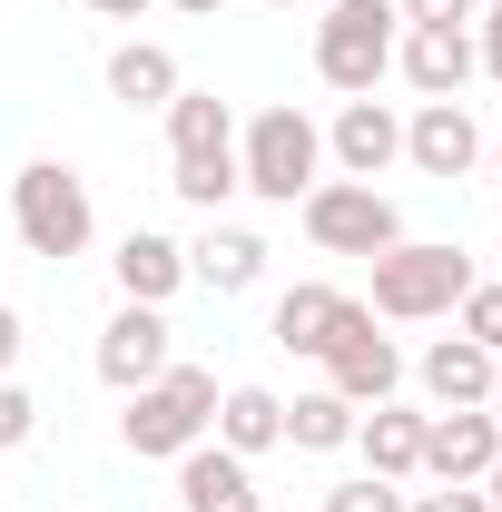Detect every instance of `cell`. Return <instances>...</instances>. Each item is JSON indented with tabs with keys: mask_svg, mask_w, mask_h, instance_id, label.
Here are the masks:
<instances>
[{
	"mask_svg": "<svg viewBox=\"0 0 502 512\" xmlns=\"http://www.w3.org/2000/svg\"><path fill=\"white\" fill-rule=\"evenodd\" d=\"M345 404H394V384H404V355H394V335H375V306H355V316L335 325V345L315 355Z\"/></svg>",
	"mask_w": 502,
	"mask_h": 512,
	"instance_id": "7",
	"label": "cell"
},
{
	"mask_svg": "<svg viewBox=\"0 0 502 512\" xmlns=\"http://www.w3.org/2000/svg\"><path fill=\"white\" fill-rule=\"evenodd\" d=\"M178 89H188V79H178V50H168V40H119V50H109V99H119V109H168Z\"/></svg>",
	"mask_w": 502,
	"mask_h": 512,
	"instance_id": "19",
	"label": "cell"
},
{
	"mask_svg": "<svg viewBox=\"0 0 502 512\" xmlns=\"http://www.w3.org/2000/svg\"><path fill=\"white\" fill-rule=\"evenodd\" d=\"M404 30H473V0H394Z\"/></svg>",
	"mask_w": 502,
	"mask_h": 512,
	"instance_id": "26",
	"label": "cell"
},
{
	"mask_svg": "<svg viewBox=\"0 0 502 512\" xmlns=\"http://www.w3.org/2000/svg\"><path fill=\"white\" fill-rule=\"evenodd\" d=\"M30 424H40V404H30L20 384L0 375V453H20V444H30Z\"/></svg>",
	"mask_w": 502,
	"mask_h": 512,
	"instance_id": "27",
	"label": "cell"
},
{
	"mask_svg": "<svg viewBox=\"0 0 502 512\" xmlns=\"http://www.w3.org/2000/svg\"><path fill=\"white\" fill-rule=\"evenodd\" d=\"M168 365H178V335H168L158 306H119V316L99 325V384L138 394V384H158Z\"/></svg>",
	"mask_w": 502,
	"mask_h": 512,
	"instance_id": "8",
	"label": "cell"
},
{
	"mask_svg": "<svg viewBox=\"0 0 502 512\" xmlns=\"http://www.w3.org/2000/svg\"><path fill=\"white\" fill-rule=\"evenodd\" d=\"M217 394H227V384L207 375V365H188V355H178L158 384H138V394H128L119 444H128V453H148V463H178L188 444H207V424H217Z\"/></svg>",
	"mask_w": 502,
	"mask_h": 512,
	"instance_id": "2",
	"label": "cell"
},
{
	"mask_svg": "<svg viewBox=\"0 0 502 512\" xmlns=\"http://www.w3.org/2000/svg\"><path fill=\"white\" fill-rule=\"evenodd\" d=\"M414 384H424L434 404H493L502 355H483L473 335H434V345H424V365H414Z\"/></svg>",
	"mask_w": 502,
	"mask_h": 512,
	"instance_id": "13",
	"label": "cell"
},
{
	"mask_svg": "<svg viewBox=\"0 0 502 512\" xmlns=\"http://www.w3.org/2000/svg\"><path fill=\"white\" fill-rule=\"evenodd\" d=\"M89 10H99V20H148L158 0H89Z\"/></svg>",
	"mask_w": 502,
	"mask_h": 512,
	"instance_id": "31",
	"label": "cell"
},
{
	"mask_svg": "<svg viewBox=\"0 0 502 512\" xmlns=\"http://www.w3.org/2000/svg\"><path fill=\"white\" fill-rule=\"evenodd\" d=\"M109 266H119V296H128V306H168V296L188 286V247L158 237V227H128Z\"/></svg>",
	"mask_w": 502,
	"mask_h": 512,
	"instance_id": "14",
	"label": "cell"
},
{
	"mask_svg": "<svg viewBox=\"0 0 502 512\" xmlns=\"http://www.w3.org/2000/svg\"><path fill=\"white\" fill-rule=\"evenodd\" d=\"M493 168H502V138H493Z\"/></svg>",
	"mask_w": 502,
	"mask_h": 512,
	"instance_id": "35",
	"label": "cell"
},
{
	"mask_svg": "<svg viewBox=\"0 0 502 512\" xmlns=\"http://www.w3.org/2000/svg\"><path fill=\"white\" fill-rule=\"evenodd\" d=\"M394 69L424 89V99H463V79H473V30H404L394 40Z\"/></svg>",
	"mask_w": 502,
	"mask_h": 512,
	"instance_id": "16",
	"label": "cell"
},
{
	"mask_svg": "<svg viewBox=\"0 0 502 512\" xmlns=\"http://www.w3.org/2000/svg\"><path fill=\"white\" fill-rule=\"evenodd\" d=\"M394 40H404L394 0H335L315 20V79L345 89V99H375V79L394 69Z\"/></svg>",
	"mask_w": 502,
	"mask_h": 512,
	"instance_id": "5",
	"label": "cell"
},
{
	"mask_svg": "<svg viewBox=\"0 0 502 512\" xmlns=\"http://www.w3.org/2000/svg\"><path fill=\"white\" fill-rule=\"evenodd\" d=\"M375 266V316L384 325H434L463 306V286H473V256L453 247V237H394Z\"/></svg>",
	"mask_w": 502,
	"mask_h": 512,
	"instance_id": "1",
	"label": "cell"
},
{
	"mask_svg": "<svg viewBox=\"0 0 502 512\" xmlns=\"http://www.w3.org/2000/svg\"><path fill=\"white\" fill-rule=\"evenodd\" d=\"M20 345H30V325H20V316H10V306H0V375L20 365Z\"/></svg>",
	"mask_w": 502,
	"mask_h": 512,
	"instance_id": "30",
	"label": "cell"
},
{
	"mask_svg": "<svg viewBox=\"0 0 502 512\" xmlns=\"http://www.w3.org/2000/svg\"><path fill=\"white\" fill-rule=\"evenodd\" d=\"M473 60L502 79V0H493V10H473Z\"/></svg>",
	"mask_w": 502,
	"mask_h": 512,
	"instance_id": "29",
	"label": "cell"
},
{
	"mask_svg": "<svg viewBox=\"0 0 502 512\" xmlns=\"http://www.w3.org/2000/svg\"><path fill=\"white\" fill-rule=\"evenodd\" d=\"M502 453V424L483 414V404H443V414H424V473L434 483H483Z\"/></svg>",
	"mask_w": 502,
	"mask_h": 512,
	"instance_id": "10",
	"label": "cell"
},
{
	"mask_svg": "<svg viewBox=\"0 0 502 512\" xmlns=\"http://www.w3.org/2000/svg\"><path fill=\"white\" fill-rule=\"evenodd\" d=\"M207 434L237 453V463L276 453V444H286V394H266V384H227V394H217V424H207Z\"/></svg>",
	"mask_w": 502,
	"mask_h": 512,
	"instance_id": "17",
	"label": "cell"
},
{
	"mask_svg": "<svg viewBox=\"0 0 502 512\" xmlns=\"http://www.w3.org/2000/svg\"><path fill=\"white\" fill-rule=\"evenodd\" d=\"M296 207H306V237L325 256H384L394 237H404V207H394L384 188H365V178H315Z\"/></svg>",
	"mask_w": 502,
	"mask_h": 512,
	"instance_id": "6",
	"label": "cell"
},
{
	"mask_svg": "<svg viewBox=\"0 0 502 512\" xmlns=\"http://www.w3.org/2000/svg\"><path fill=\"white\" fill-rule=\"evenodd\" d=\"M325 158H335L345 178H365V188H375L384 168L404 158V119H394L384 99H345V119L325 128Z\"/></svg>",
	"mask_w": 502,
	"mask_h": 512,
	"instance_id": "11",
	"label": "cell"
},
{
	"mask_svg": "<svg viewBox=\"0 0 502 512\" xmlns=\"http://www.w3.org/2000/svg\"><path fill=\"white\" fill-rule=\"evenodd\" d=\"M197 148H237V109L217 89H178L168 99V158H197Z\"/></svg>",
	"mask_w": 502,
	"mask_h": 512,
	"instance_id": "22",
	"label": "cell"
},
{
	"mask_svg": "<svg viewBox=\"0 0 502 512\" xmlns=\"http://www.w3.org/2000/svg\"><path fill=\"white\" fill-rule=\"evenodd\" d=\"M266 10H306V0H266Z\"/></svg>",
	"mask_w": 502,
	"mask_h": 512,
	"instance_id": "34",
	"label": "cell"
},
{
	"mask_svg": "<svg viewBox=\"0 0 502 512\" xmlns=\"http://www.w3.org/2000/svg\"><path fill=\"white\" fill-rule=\"evenodd\" d=\"M168 10H188V20H217V10H227V0H168Z\"/></svg>",
	"mask_w": 502,
	"mask_h": 512,
	"instance_id": "32",
	"label": "cell"
},
{
	"mask_svg": "<svg viewBox=\"0 0 502 512\" xmlns=\"http://www.w3.org/2000/svg\"><path fill=\"white\" fill-rule=\"evenodd\" d=\"M355 414H365V404H345L335 384H315V394L286 404V444H296V453H345V444H355Z\"/></svg>",
	"mask_w": 502,
	"mask_h": 512,
	"instance_id": "21",
	"label": "cell"
},
{
	"mask_svg": "<svg viewBox=\"0 0 502 512\" xmlns=\"http://www.w3.org/2000/svg\"><path fill=\"white\" fill-rule=\"evenodd\" d=\"M10 227H20V247L30 256H79L99 237V207H89V178L69 168V158H30L20 178H10Z\"/></svg>",
	"mask_w": 502,
	"mask_h": 512,
	"instance_id": "4",
	"label": "cell"
},
{
	"mask_svg": "<svg viewBox=\"0 0 502 512\" xmlns=\"http://www.w3.org/2000/svg\"><path fill=\"white\" fill-rule=\"evenodd\" d=\"M188 276L217 286V296H247L256 276H266V237H256V227H207L188 247Z\"/></svg>",
	"mask_w": 502,
	"mask_h": 512,
	"instance_id": "20",
	"label": "cell"
},
{
	"mask_svg": "<svg viewBox=\"0 0 502 512\" xmlns=\"http://www.w3.org/2000/svg\"><path fill=\"white\" fill-rule=\"evenodd\" d=\"M168 188L188 197V207H207V217H217L227 197L247 188V178H237V148H197V158H178V168H168Z\"/></svg>",
	"mask_w": 502,
	"mask_h": 512,
	"instance_id": "23",
	"label": "cell"
},
{
	"mask_svg": "<svg viewBox=\"0 0 502 512\" xmlns=\"http://www.w3.org/2000/svg\"><path fill=\"white\" fill-rule=\"evenodd\" d=\"M404 512H493V503H483V483H434V493H414Z\"/></svg>",
	"mask_w": 502,
	"mask_h": 512,
	"instance_id": "28",
	"label": "cell"
},
{
	"mask_svg": "<svg viewBox=\"0 0 502 512\" xmlns=\"http://www.w3.org/2000/svg\"><path fill=\"white\" fill-rule=\"evenodd\" d=\"M453 335H473L483 355H502V286L473 276V286H463V306H453Z\"/></svg>",
	"mask_w": 502,
	"mask_h": 512,
	"instance_id": "24",
	"label": "cell"
},
{
	"mask_svg": "<svg viewBox=\"0 0 502 512\" xmlns=\"http://www.w3.org/2000/svg\"><path fill=\"white\" fill-rule=\"evenodd\" d=\"M483 503H493V512H502V453H493V473H483Z\"/></svg>",
	"mask_w": 502,
	"mask_h": 512,
	"instance_id": "33",
	"label": "cell"
},
{
	"mask_svg": "<svg viewBox=\"0 0 502 512\" xmlns=\"http://www.w3.org/2000/svg\"><path fill=\"white\" fill-rule=\"evenodd\" d=\"M237 178H247V197H266V207H296V197L325 178V128H315L296 99L256 109L247 138H237Z\"/></svg>",
	"mask_w": 502,
	"mask_h": 512,
	"instance_id": "3",
	"label": "cell"
},
{
	"mask_svg": "<svg viewBox=\"0 0 502 512\" xmlns=\"http://www.w3.org/2000/svg\"><path fill=\"white\" fill-rule=\"evenodd\" d=\"M355 306H365V296H345V286H286V296H276V316H266V335H276L286 355H325V345H335V325L355 316Z\"/></svg>",
	"mask_w": 502,
	"mask_h": 512,
	"instance_id": "15",
	"label": "cell"
},
{
	"mask_svg": "<svg viewBox=\"0 0 502 512\" xmlns=\"http://www.w3.org/2000/svg\"><path fill=\"white\" fill-rule=\"evenodd\" d=\"M404 168H424V178H473V168H483V119H473L463 99H424V109L404 119Z\"/></svg>",
	"mask_w": 502,
	"mask_h": 512,
	"instance_id": "9",
	"label": "cell"
},
{
	"mask_svg": "<svg viewBox=\"0 0 502 512\" xmlns=\"http://www.w3.org/2000/svg\"><path fill=\"white\" fill-rule=\"evenodd\" d=\"M355 453H365V473H384V483H414V473H424V414L365 404V414H355Z\"/></svg>",
	"mask_w": 502,
	"mask_h": 512,
	"instance_id": "18",
	"label": "cell"
},
{
	"mask_svg": "<svg viewBox=\"0 0 502 512\" xmlns=\"http://www.w3.org/2000/svg\"><path fill=\"white\" fill-rule=\"evenodd\" d=\"M178 512H266V503H256V473L227 444H188L178 453Z\"/></svg>",
	"mask_w": 502,
	"mask_h": 512,
	"instance_id": "12",
	"label": "cell"
},
{
	"mask_svg": "<svg viewBox=\"0 0 502 512\" xmlns=\"http://www.w3.org/2000/svg\"><path fill=\"white\" fill-rule=\"evenodd\" d=\"M325 512H404V483H384V473H355V483H335Z\"/></svg>",
	"mask_w": 502,
	"mask_h": 512,
	"instance_id": "25",
	"label": "cell"
}]
</instances>
